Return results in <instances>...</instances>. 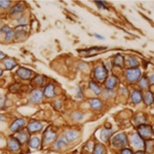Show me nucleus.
Instances as JSON below:
<instances>
[{"instance_id":"obj_1","label":"nucleus","mask_w":154,"mask_h":154,"mask_svg":"<svg viewBox=\"0 0 154 154\" xmlns=\"http://www.w3.org/2000/svg\"><path fill=\"white\" fill-rule=\"evenodd\" d=\"M127 138L126 135L120 133L115 136L112 139V144L116 148H122L127 145Z\"/></svg>"},{"instance_id":"obj_2","label":"nucleus","mask_w":154,"mask_h":154,"mask_svg":"<svg viewBox=\"0 0 154 154\" xmlns=\"http://www.w3.org/2000/svg\"><path fill=\"white\" fill-rule=\"evenodd\" d=\"M138 131L140 136L144 138H149L153 134L152 127L146 124L140 125L138 127Z\"/></svg>"},{"instance_id":"obj_3","label":"nucleus","mask_w":154,"mask_h":154,"mask_svg":"<svg viewBox=\"0 0 154 154\" xmlns=\"http://www.w3.org/2000/svg\"><path fill=\"white\" fill-rule=\"evenodd\" d=\"M28 32V27L25 25H20L16 27L14 30V36L16 39H22L26 37Z\"/></svg>"},{"instance_id":"obj_4","label":"nucleus","mask_w":154,"mask_h":154,"mask_svg":"<svg viewBox=\"0 0 154 154\" xmlns=\"http://www.w3.org/2000/svg\"><path fill=\"white\" fill-rule=\"evenodd\" d=\"M141 75V71L138 68H131L127 71L126 76L129 81H136Z\"/></svg>"},{"instance_id":"obj_5","label":"nucleus","mask_w":154,"mask_h":154,"mask_svg":"<svg viewBox=\"0 0 154 154\" xmlns=\"http://www.w3.org/2000/svg\"><path fill=\"white\" fill-rule=\"evenodd\" d=\"M26 124L25 120L23 119H19L14 120V121L10 126V130L13 132L17 131L18 130L23 127Z\"/></svg>"},{"instance_id":"obj_6","label":"nucleus","mask_w":154,"mask_h":154,"mask_svg":"<svg viewBox=\"0 0 154 154\" xmlns=\"http://www.w3.org/2000/svg\"><path fill=\"white\" fill-rule=\"evenodd\" d=\"M17 74L21 79H23V80H27V79L30 78L31 75H32V72L30 69L25 68V67H20L17 71Z\"/></svg>"},{"instance_id":"obj_7","label":"nucleus","mask_w":154,"mask_h":154,"mask_svg":"<svg viewBox=\"0 0 154 154\" xmlns=\"http://www.w3.org/2000/svg\"><path fill=\"white\" fill-rule=\"evenodd\" d=\"M94 75L98 80H102L107 77V70L104 67H96L94 71Z\"/></svg>"},{"instance_id":"obj_8","label":"nucleus","mask_w":154,"mask_h":154,"mask_svg":"<svg viewBox=\"0 0 154 154\" xmlns=\"http://www.w3.org/2000/svg\"><path fill=\"white\" fill-rule=\"evenodd\" d=\"M131 143L136 148L140 149L144 146V143L142 137L138 134H134L131 137Z\"/></svg>"},{"instance_id":"obj_9","label":"nucleus","mask_w":154,"mask_h":154,"mask_svg":"<svg viewBox=\"0 0 154 154\" xmlns=\"http://www.w3.org/2000/svg\"><path fill=\"white\" fill-rule=\"evenodd\" d=\"M43 92L41 90H34L31 94L30 100L32 103H38L43 98Z\"/></svg>"},{"instance_id":"obj_10","label":"nucleus","mask_w":154,"mask_h":154,"mask_svg":"<svg viewBox=\"0 0 154 154\" xmlns=\"http://www.w3.org/2000/svg\"><path fill=\"white\" fill-rule=\"evenodd\" d=\"M57 137V134L51 131L50 129H48L45 131L44 136H43V140L45 143H51L53 140H54Z\"/></svg>"},{"instance_id":"obj_11","label":"nucleus","mask_w":154,"mask_h":154,"mask_svg":"<svg viewBox=\"0 0 154 154\" xmlns=\"http://www.w3.org/2000/svg\"><path fill=\"white\" fill-rule=\"evenodd\" d=\"M15 138L19 142V143L24 144L28 140V134L24 131H19L17 133Z\"/></svg>"},{"instance_id":"obj_12","label":"nucleus","mask_w":154,"mask_h":154,"mask_svg":"<svg viewBox=\"0 0 154 154\" xmlns=\"http://www.w3.org/2000/svg\"><path fill=\"white\" fill-rule=\"evenodd\" d=\"M42 128H43L42 124L36 121L30 122L28 126V131L30 132H32V133H34V132L39 131L42 129Z\"/></svg>"},{"instance_id":"obj_13","label":"nucleus","mask_w":154,"mask_h":154,"mask_svg":"<svg viewBox=\"0 0 154 154\" xmlns=\"http://www.w3.org/2000/svg\"><path fill=\"white\" fill-rule=\"evenodd\" d=\"M8 145L11 151H17L20 148V143L15 138H11L8 140Z\"/></svg>"},{"instance_id":"obj_14","label":"nucleus","mask_w":154,"mask_h":154,"mask_svg":"<svg viewBox=\"0 0 154 154\" xmlns=\"http://www.w3.org/2000/svg\"><path fill=\"white\" fill-rule=\"evenodd\" d=\"M79 134L77 131H73V130H69V131H67L66 134V138L67 140V141L73 142L79 138Z\"/></svg>"},{"instance_id":"obj_15","label":"nucleus","mask_w":154,"mask_h":154,"mask_svg":"<svg viewBox=\"0 0 154 154\" xmlns=\"http://www.w3.org/2000/svg\"><path fill=\"white\" fill-rule=\"evenodd\" d=\"M112 134H113V131L112 129H103L100 133V138L104 142L107 141L109 139L111 136L112 135Z\"/></svg>"},{"instance_id":"obj_16","label":"nucleus","mask_w":154,"mask_h":154,"mask_svg":"<svg viewBox=\"0 0 154 154\" xmlns=\"http://www.w3.org/2000/svg\"><path fill=\"white\" fill-rule=\"evenodd\" d=\"M67 140L65 136H62L57 141V143L54 144V149H62L64 146H66L67 144Z\"/></svg>"},{"instance_id":"obj_17","label":"nucleus","mask_w":154,"mask_h":154,"mask_svg":"<svg viewBox=\"0 0 154 154\" xmlns=\"http://www.w3.org/2000/svg\"><path fill=\"white\" fill-rule=\"evenodd\" d=\"M143 99V96L140 91L135 90L133 91L131 94V100L134 103H139L142 101Z\"/></svg>"},{"instance_id":"obj_18","label":"nucleus","mask_w":154,"mask_h":154,"mask_svg":"<svg viewBox=\"0 0 154 154\" xmlns=\"http://www.w3.org/2000/svg\"><path fill=\"white\" fill-rule=\"evenodd\" d=\"M44 95L48 98H52L54 96V88L52 84H49L45 87Z\"/></svg>"},{"instance_id":"obj_19","label":"nucleus","mask_w":154,"mask_h":154,"mask_svg":"<svg viewBox=\"0 0 154 154\" xmlns=\"http://www.w3.org/2000/svg\"><path fill=\"white\" fill-rule=\"evenodd\" d=\"M90 104L91 107L94 109L96 110L100 109L103 105L102 102L99 99H98V98H93V99H91L90 102Z\"/></svg>"},{"instance_id":"obj_20","label":"nucleus","mask_w":154,"mask_h":154,"mask_svg":"<svg viewBox=\"0 0 154 154\" xmlns=\"http://www.w3.org/2000/svg\"><path fill=\"white\" fill-rule=\"evenodd\" d=\"M117 79L114 76H112L109 77V79H107L106 81V87L108 90H112L115 87V85H116L117 83Z\"/></svg>"},{"instance_id":"obj_21","label":"nucleus","mask_w":154,"mask_h":154,"mask_svg":"<svg viewBox=\"0 0 154 154\" xmlns=\"http://www.w3.org/2000/svg\"><path fill=\"white\" fill-rule=\"evenodd\" d=\"M24 11V7L21 4H16L10 9V13L11 14H14L22 13Z\"/></svg>"},{"instance_id":"obj_22","label":"nucleus","mask_w":154,"mask_h":154,"mask_svg":"<svg viewBox=\"0 0 154 154\" xmlns=\"http://www.w3.org/2000/svg\"><path fill=\"white\" fill-rule=\"evenodd\" d=\"M4 64L7 69H12L17 66L16 62L11 59H7L4 61Z\"/></svg>"},{"instance_id":"obj_23","label":"nucleus","mask_w":154,"mask_h":154,"mask_svg":"<svg viewBox=\"0 0 154 154\" xmlns=\"http://www.w3.org/2000/svg\"><path fill=\"white\" fill-rule=\"evenodd\" d=\"M153 102H154V97H153V94L150 92V91L146 92L145 96H144V103H146V105H151V104H153Z\"/></svg>"},{"instance_id":"obj_24","label":"nucleus","mask_w":154,"mask_h":154,"mask_svg":"<svg viewBox=\"0 0 154 154\" xmlns=\"http://www.w3.org/2000/svg\"><path fill=\"white\" fill-rule=\"evenodd\" d=\"M114 63L115 65H116V66L122 67L124 65V57L120 54H117L116 56L114 57Z\"/></svg>"},{"instance_id":"obj_25","label":"nucleus","mask_w":154,"mask_h":154,"mask_svg":"<svg viewBox=\"0 0 154 154\" xmlns=\"http://www.w3.org/2000/svg\"><path fill=\"white\" fill-rule=\"evenodd\" d=\"M40 145V139L37 137H35L30 140V146L32 149H37Z\"/></svg>"},{"instance_id":"obj_26","label":"nucleus","mask_w":154,"mask_h":154,"mask_svg":"<svg viewBox=\"0 0 154 154\" xmlns=\"http://www.w3.org/2000/svg\"><path fill=\"white\" fill-rule=\"evenodd\" d=\"M2 30L4 32L6 33V37H5V39H6V41L11 40L13 35V32H12V30H11V29H10L8 27H4L2 29Z\"/></svg>"},{"instance_id":"obj_27","label":"nucleus","mask_w":154,"mask_h":154,"mask_svg":"<svg viewBox=\"0 0 154 154\" xmlns=\"http://www.w3.org/2000/svg\"><path fill=\"white\" fill-rule=\"evenodd\" d=\"M104 147L100 144H96L94 147L93 153L94 154H103L104 153Z\"/></svg>"},{"instance_id":"obj_28","label":"nucleus","mask_w":154,"mask_h":154,"mask_svg":"<svg viewBox=\"0 0 154 154\" xmlns=\"http://www.w3.org/2000/svg\"><path fill=\"white\" fill-rule=\"evenodd\" d=\"M90 88H91V90L96 94H100L101 93L100 88L97 85H96L94 82H93V81L90 82Z\"/></svg>"},{"instance_id":"obj_29","label":"nucleus","mask_w":154,"mask_h":154,"mask_svg":"<svg viewBox=\"0 0 154 154\" xmlns=\"http://www.w3.org/2000/svg\"><path fill=\"white\" fill-rule=\"evenodd\" d=\"M128 60H129V63L130 65V66H131L132 68H135V67L138 66L139 63L138 61H137V59H135L134 57H129Z\"/></svg>"},{"instance_id":"obj_30","label":"nucleus","mask_w":154,"mask_h":154,"mask_svg":"<svg viewBox=\"0 0 154 154\" xmlns=\"http://www.w3.org/2000/svg\"><path fill=\"white\" fill-rule=\"evenodd\" d=\"M146 121V119L144 118V116L142 115H138L135 119V122H136V124L142 125V124H144V122Z\"/></svg>"},{"instance_id":"obj_31","label":"nucleus","mask_w":154,"mask_h":154,"mask_svg":"<svg viewBox=\"0 0 154 154\" xmlns=\"http://www.w3.org/2000/svg\"><path fill=\"white\" fill-rule=\"evenodd\" d=\"M153 146H154V143L153 140H148L146 143V151L149 153L151 152L153 149Z\"/></svg>"},{"instance_id":"obj_32","label":"nucleus","mask_w":154,"mask_h":154,"mask_svg":"<svg viewBox=\"0 0 154 154\" xmlns=\"http://www.w3.org/2000/svg\"><path fill=\"white\" fill-rule=\"evenodd\" d=\"M140 86L143 89H146L148 87V81L145 76L143 77L140 81Z\"/></svg>"},{"instance_id":"obj_33","label":"nucleus","mask_w":154,"mask_h":154,"mask_svg":"<svg viewBox=\"0 0 154 154\" xmlns=\"http://www.w3.org/2000/svg\"><path fill=\"white\" fill-rule=\"evenodd\" d=\"M11 4V2L10 1H4V0H2V1H0V7L3 8H7L10 6Z\"/></svg>"},{"instance_id":"obj_34","label":"nucleus","mask_w":154,"mask_h":154,"mask_svg":"<svg viewBox=\"0 0 154 154\" xmlns=\"http://www.w3.org/2000/svg\"><path fill=\"white\" fill-rule=\"evenodd\" d=\"M83 115L81 114V113H74V115H73V118L74 119V120H77V121H80L82 119H83Z\"/></svg>"},{"instance_id":"obj_35","label":"nucleus","mask_w":154,"mask_h":154,"mask_svg":"<svg viewBox=\"0 0 154 154\" xmlns=\"http://www.w3.org/2000/svg\"><path fill=\"white\" fill-rule=\"evenodd\" d=\"M34 81L36 82L38 85H42L43 83V82H44V80H43V78L42 76H36L35 79H34Z\"/></svg>"},{"instance_id":"obj_36","label":"nucleus","mask_w":154,"mask_h":154,"mask_svg":"<svg viewBox=\"0 0 154 154\" xmlns=\"http://www.w3.org/2000/svg\"><path fill=\"white\" fill-rule=\"evenodd\" d=\"M96 4L98 5V7H100L101 8H106L105 7V2L103 1H96Z\"/></svg>"},{"instance_id":"obj_37","label":"nucleus","mask_w":154,"mask_h":154,"mask_svg":"<svg viewBox=\"0 0 154 154\" xmlns=\"http://www.w3.org/2000/svg\"><path fill=\"white\" fill-rule=\"evenodd\" d=\"M121 154H133L132 151L129 149H124L121 151Z\"/></svg>"},{"instance_id":"obj_38","label":"nucleus","mask_w":154,"mask_h":154,"mask_svg":"<svg viewBox=\"0 0 154 154\" xmlns=\"http://www.w3.org/2000/svg\"><path fill=\"white\" fill-rule=\"evenodd\" d=\"M76 95L77 96H79V97H81V95H82V93H81V89H79V88H77L76 89Z\"/></svg>"},{"instance_id":"obj_39","label":"nucleus","mask_w":154,"mask_h":154,"mask_svg":"<svg viewBox=\"0 0 154 154\" xmlns=\"http://www.w3.org/2000/svg\"><path fill=\"white\" fill-rule=\"evenodd\" d=\"M94 36L96 38H98V39H104L105 38V37H103V36L100 35L99 34H94Z\"/></svg>"},{"instance_id":"obj_40","label":"nucleus","mask_w":154,"mask_h":154,"mask_svg":"<svg viewBox=\"0 0 154 154\" xmlns=\"http://www.w3.org/2000/svg\"><path fill=\"white\" fill-rule=\"evenodd\" d=\"M4 104V98L0 97V107H2Z\"/></svg>"},{"instance_id":"obj_41","label":"nucleus","mask_w":154,"mask_h":154,"mask_svg":"<svg viewBox=\"0 0 154 154\" xmlns=\"http://www.w3.org/2000/svg\"><path fill=\"white\" fill-rule=\"evenodd\" d=\"M6 57V55H5L3 52H0V59H3Z\"/></svg>"},{"instance_id":"obj_42","label":"nucleus","mask_w":154,"mask_h":154,"mask_svg":"<svg viewBox=\"0 0 154 154\" xmlns=\"http://www.w3.org/2000/svg\"><path fill=\"white\" fill-rule=\"evenodd\" d=\"M149 79H150V81L151 82V83L154 84V74H152V75L150 76V78H149Z\"/></svg>"},{"instance_id":"obj_43","label":"nucleus","mask_w":154,"mask_h":154,"mask_svg":"<svg viewBox=\"0 0 154 154\" xmlns=\"http://www.w3.org/2000/svg\"><path fill=\"white\" fill-rule=\"evenodd\" d=\"M3 120H4V116L0 114V122H2Z\"/></svg>"},{"instance_id":"obj_44","label":"nucleus","mask_w":154,"mask_h":154,"mask_svg":"<svg viewBox=\"0 0 154 154\" xmlns=\"http://www.w3.org/2000/svg\"><path fill=\"white\" fill-rule=\"evenodd\" d=\"M135 154H144V153L143 151H138V152H136Z\"/></svg>"},{"instance_id":"obj_45","label":"nucleus","mask_w":154,"mask_h":154,"mask_svg":"<svg viewBox=\"0 0 154 154\" xmlns=\"http://www.w3.org/2000/svg\"><path fill=\"white\" fill-rule=\"evenodd\" d=\"M2 73H3V71H2V69H0V76L2 75Z\"/></svg>"},{"instance_id":"obj_46","label":"nucleus","mask_w":154,"mask_h":154,"mask_svg":"<svg viewBox=\"0 0 154 154\" xmlns=\"http://www.w3.org/2000/svg\"><path fill=\"white\" fill-rule=\"evenodd\" d=\"M0 140H1V136H0Z\"/></svg>"},{"instance_id":"obj_47","label":"nucleus","mask_w":154,"mask_h":154,"mask_svg":"<svg viewBox=\"0 0 154 154\" xmlns=\"http://www.w3.org/2000/svg\"><path fill=\"white\" fill-rule=\"evenodd\" d=\"M153 132H154V131H153Z\"/></svg>"}]
</instances>
